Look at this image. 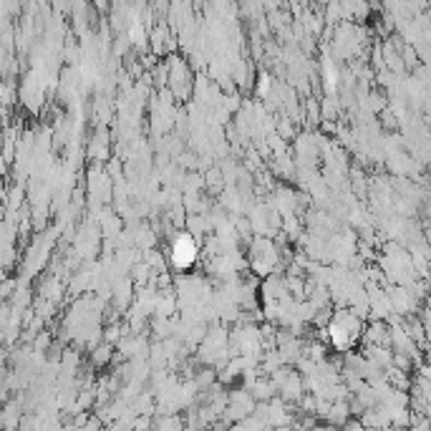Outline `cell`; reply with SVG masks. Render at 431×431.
<instances>
[{
  "mask_svg": "<svg viewBox=\"0 0 431 431\" xmlns=\"http://www.w3.org/2000/svg\"><path fill=\"white\" fill-rule=\"evenodd\" d=\"M363 333V318L359 313H353L351 308L338 311L328 323V338H331L336 351H348Z\"/></svg>",
  "mask_w": 431,
  "mask_h": 431,
  "instance_id": "cell-1",
  "label": "cell"
},
{
  "mask_svg": "<svg viewBox=\"0 0 431 431\" xmlns=\"http://www.w3.org/2000/svg\"><path fill=\"white\" fill-rule=\"evenodd\" d=\"M197 258H199V245H197V240H194L189 233H182V235H177V237L172 240V247H169V260H172V265L177 267V270H182V272L192 270L194 262H197Z\"/></svg>",
  "mask_w": 431,
  "mask_h": 431,
  "instance_id": "cell-2",
  "label": "cell"
},
{
  "mask_svg": "<svg viewBox=\"0 0 431 431\" xmlns=\"http://www.w3.org/2000/svg\"><path fill=\"white\" fill-rule=\"evenodd\" d=\"M389 298H391V306H393V313H396V315H412V313L418 308L416 295L404 285H393L391 290H389Z\"/></svg>",
  "mask_w": 431,
  "mask_h": 431,
  "instance_id": "cell-3",
  "label": "cell"
},
{
  "mask_svg": "<svg viewBox=\"0 0 431 431\" xmlns=\"http://www.w3.org/2000/svg\"><path fill=\"white\" fill-rule=\"evenodd\" d=\"M169 81H172V88L177 96H182V91L189 88V71L180 58H174L169 63Z\"/></svg>",
  "mask_w": 431,
  "mask_h": 431,
  "instance_id": "cell-4",
  "label": "cell"
},
{
  "mask_svg": "<svg viewBox=\"0 0 431 431\" xmlns=\"http://www.w3.org/2000/svg\"><path fill=\"white\" fill-rule=\"evenodd\" d=\"M154 431H187V426L177 414H172V416H162L159 421L154 424Z\"/></svg>",
  "mask_w": 431,
  "mask_h": 431,
  "instance_id": "cell-5",
  "label": "cell"
},
{
  "mask_svg": "<svg viewBox=\"0 0 431 431\" xmlns=\"http://www.w3.org/2000/svg\"><path fill=\"white\" fill-rule=\"evenodd\" d=\"M109 359H111V348H96V353H93V363L107 366Z\"/></svg>",
  "mask_w": 431,
  "mask_h": 431,
  "instance_id": "cell-6",
  "label": "cell"
},
{
  "mask_svg": "<svg viewBox=\"0 0 431 431\" xmlns=\"http://www.w3.org/2000/svg\"><path fill=\"white\" fill-rule=\"evenodd\" d=\"M343 431H368V429H366V424L361 418H351V421L343 426Z\"/></svg>",
  "mask_w": 431,
  "mask_h": 431,
  "instance_id": "cell-7",
  "label": "cell"
},
{
  "mask_svg": "<svg viewBox=\"0 0 431 431\" xmlns=\"http://www.w3.org/2000/svg\"><path fill=\"white\" fill-rule=\"evenodd\" d=\"M267 88H270V76H262L258 84V93H267Z\"/></svg>",
  "mask_w": 431,
  "mask_h": 431,
  "instance_id": "cell-8",
  "label": "cell"
}]
</instances>
